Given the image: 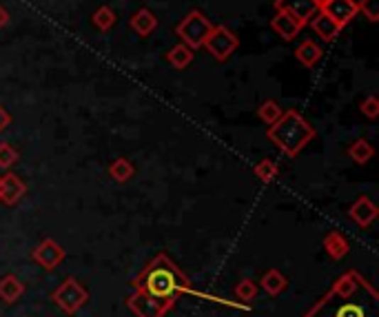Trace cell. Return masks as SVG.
Segmentation results:
<instances>
[{"mask_svg": "<svg viewBox=\"0 0 379 317\" xmlns=\"http://www.w3.org/2000/svg\"><path fill=\"white\" fill-rule=\"evenodd\" d=\"M131 286L151 297H158V300H173V302H177L180 295L195 293L189 275H185V271L180 269L167 253H158L151 262L133 277Z\"/></svg>", "mask_w": 379, "mask_h": 317, "instance_id": "obj_2", "label": "cell"}, {"mask_svg": "<svg viewBox=\"0 0 379 317\" xmlns=\"http://www.w3.org/2000/svg\"><path fill=\"white\" fill-rule=\"evenodd\" d=\"M18 158H21V154H18V149L9 142H0V169H9V166H13L18 162Z\"/></svg>", "mask_w": 379, "mask_h": 317, "instance_id": "obj_27", "label": "cell"}, {"mask_svg": "<svg viewBox=\"0 0 379 317\" xmlns=\"http://www.w3.org/2000/svg\"><path fill=\"white\" fill-rule=\"evenodd\" d=\"M27 195V184L21 180V176H16L11 171L0 176V204L5 207H13Z\"/></svg>", "mask_w": 379, "mask_h": 317, "instance_id": "obj_10", "label": "cell"}, {"mask_svg": "<svg viewBox=\"0 0 379 317\" xmlns=\"http://www.w3.org/2000/svg\"><path fill=\"white\" fill-rule=\"evenodd\" d=\"M315 0H275V11H286L288 16L297 18L302 25H306L317 14Z\"/></svg>", "mask_w": 379, "mask_h": 317, "instance_id": "obj_12", "label": "cell"}, {"mask_svg": "<svg viewBox=\"0 0 379 317\" xmlns=\"http://www.w3.org/2000/svg\"><path fill=\"white\" fill-rule=\"evenodd\" d=\"M315 3H317V7H319V5H322V3H324V0H315Z\"/></svg>", "mask_w": 379, "mask_h": 317, "instance_id": "obj_32", "label": "cell"}, {"mask_svg": "<svg viewBox=\"0 0 379 317\" xmlns=\"http://www.w3.org/2000/svg\"><path fill=\"white\" fill-rule=\"evenodd\" d=\"M92 23L94 27H98L100 31H109L116 25V11L111 7H100L94 16H92Z\"/></svg>", "mask_w": 379, "mask_h": 317, "instance_id": "obj_25", "label": "cell"}, {"mask_svg": "<svg viewBox=\"0 0 379 317\" xmlns=\"http://www.w3.org/2000/svg\"><path fill=\"white\" fill-rule=\"evenodd\" d=\"M282 114H284V111H282V107H280L275 100H266V102H262L260 109H258V118H260L264 124H268V127L273 124V122H278Z\"/></svg>", "mask_w": 379, "mask_h": 317, "instance_id": "obj_24", "label": "cell"}, {"mask_svg": "<svg viewBox=\"0 0 379 317\" xmlns=\"http://www.w3.org/2000/svg\"><path fill=\"white\" fill-rule=\"evenodd\" d=\"M311 27H313V31L319 36L324 43L335 41L337 36H339V31H341V27L333 21V18H329L326 14H322L319 9H317V14L311 18Z\"/></svg>", "mask_w": 379, "mask_h": 317, "instance_id": "obj_16", "label": "cell"}, {"mask_svg": "<svg viewBox=\"0 0 379 317\" xmlns=\"http://www.w3.org/2000/svg\"><path fill=\"white\" fill-rule=\"evenodd\" d=\"M315 136H317L315 127L293 109L284 111L280 120L270 124L266 131V138L288 158H297L302 149L315 140Z\"/></svg>", "mask_w": 379, "mask_h": 317, "instance_id": "obj_3", "label": "cell"}, {"mask_svg": "<svg viewBox=\"0 0 379 317\" xmlns=\"http://www.w3.org/2000/svg\"><path fill=\"white\" fill-rule=\"evenodd\" d=\"M31 259L45 271H56L65 262V249L58 245L56 240L47 237L31 251Z\"/></svg>", "mask_w": 379, "mask_h": 317, "instance_id": "obj_8", "label": "cell"}, {"mask_svg": "<svg viewBox=\"0 0 379 317\" xmlns=\"http://www.w3.org/2000/svg\"><path fill=\"white\" fill-rule=\"evenodd\" d=\"M278 164H275V160H270V158H264V160H260L256 166H253V173H256V178H260L264 184H270L275 178H278Z\"/></svg>", "mask_w": 379, "mask_h": 317, "instance_id": "obj_23", "label": "cell"}, {"mask_svg": "<svg viewBox=\"0 0 379 317\" xmlns=\"http://www.w3.org/2000/svg\"><path fill=\"white\" fill-rule=\"evenodd\" d=\"M322 47L313 41H304L297 49H295V58L304 65V67H315L322 60Z\"/></svg>", "mask_w": 379, "mask_h": 317, "instance_id": "obj_20", "label": "cell"}, {"mask_svg": "<svg viewBox=\"0 0 379 317\" xmlns=\"http://www.w3.org/2000/svg\"><path fill=\"white\" fill-rule=\"evenodd\" d=\"M7 25H9V11L3 5H0V29L7 27Z\"/></svg>", "mask_w": 379, "mask_h": 317, "instance_id": "obj_31", "label": "cell"}, {"mask_svg": "<svg viewBox=\"0 0 379 317\" xmlns=\"http://www.w3.org/2000/svg\"><path fill=\"white\" fill-rule=\"evenodd\" d=\"M211 29H213V25H211L209 18H207L202 11L193 9V11H189V14L182 18V21L177 23L175 36H177V38L182 41L187 47H191V49L195 51V49L204 47V41H207V36L211 33Z\"/></svg>", "mask_w": 379, "mask_h": 317, "instance_id": "obj_5", "label": "cell"}, {"mask_svg": "<svg viewBox=\"0 0 379 317\" xmlns=\"http://www.w3.org/2000/svg\"><path fill=\"white\" fill-rule=\"evenodd\" d=\"M324 249H326L329 257L335 259V262H339V259H344L351 251V245H348V240L341 235L339 231H329L326 235H324Z\"/></svg>", "mask_w": 379, "mask_h": 317, "instance_id": "obj_17", "label": "cell"}, {"mask_svg": "<svg viewBox=\"0 0 379 317\" xmlns=\"http://www.w3.org/2000/svg\"><path fill=\"white\" fill-rule=\"evenodd\" d=\"M270 27H273V31L280 36L282 41H293L295 36L302 31V23L297 21V18L288 16L286 11H275L273 21H270Z\"/></svg>", "mask_w": 379, "mask_h": 317, "instance_id": "obj_13", "label": "cell"}, {"mask_svg": "<svg viewBox=\"0 0 379 317\" xmlns=\"http://www.w3.org/2000/svg\"><path fill=\"white\" fill-rule=\"evenodd\" d=\"M129 27L138 33V36H151L153 31H155V27H158V18H155V14L151 11V9H147V7H142V9H138L133 16H131V21H129Z\"/></svg>", "mask_w": 379, "mask_h": 317, "instance_id": "obj_18", "label": "cell"}, {"mask_svg": "<svg viewBox=\"0 0 379 317\" xmlns=\"http://www.w3.org/2000/svg\"><path fill=\"white\" fill-rule=\"evenodd\" d=\"M304 317H379V293L362 273L346 271Z\"/></svg>", "mask_w": 379, "mask_h": 317, "instance_id": "obj_1", "label": "cell"}, {"mask_svg": "<svg viewBox=\"0 0 379 317\" xmlns=\"http://www.w3.org/2000/svg\"><path fill=\"white\" fill-rule=\"evenodd\" d=\"M51 302L56 304L62 313L76 315L78 311H82V308L87 306V302H89V291H87V286L80 282L78 277L69 275V277L62 279L60 286L53 289Z\"/></svg>", "mask_w": 379, "mask_h": 317, "instance_id": "obj_4", "label": "cell"}, {"mask_svg": "<svg viewBox=\"0 0 379 317\" xmlns=\"http://www.w3.org/2000/svg\"><path fill=\"white\" fill-rule=\"evenodd\" d=\"M258 286H260L266 295L278 297V295H282V293L288 289V279L284 277L282 271H278V269H268V271L262 273Z\"/></svg>", "mask_w": 379, "mask_h": 317, "instance_id": "obj_15", "label": "cell"}, {"mask_svg": "<svg viewBox=\"0 0 379 317\" xmlns=\"http://www.w3.org/2000/svg\"><path fill=\"white\" fill-rule=\"evenodd\" d=\"M373 156H375V149H373V144H370L368 140H364V138L355 140V142L348 146V158H351L355 164H366Z\"/></svg>", "mask_w": 379, "mask_h": 317, "instance_id": "obj_22", "label": "cell"}, {"mask_svg": "<svg viewBox=\"0 0 379 317\" xmlns=\"http://www.w3.org/2000/svg\"><path fill=\"white\" fill-rule=\"evenodd\" d=\"M258 293H260L258 282H253V279H248V277L240 279V282L236 284V297L240 302H253L258 297Z\"/></svg>", "mask_w": 379, "mask_h": 317, "instance_id": "obj_26", "label": "cell"}, {"mask_svg": "<svg viewBox=\"0 0 379 317\" xmlns=\"http://www.w3.org/2000/svg\"><path fill=\"white\" fill-rule=\"evenodd\" d=\"M319 11L326 14L329 18H333L341 29H344L359 14L355 0H324V3L319 5Z\"/></svg>", "mask_w": 379, "mask_h": 317, "instance_id": "obj_9", "label": "cell"}, {"mask_svg": "<svg viewBox=\"0 0 379 317\" xmlns=\"http://www.w3.org/2000/svg\"><path fill=\"white\" fill-rule=\"evenodd\" d=\"M357 11H362L370 23L379 21V0H362L357 3Z\"/></svg>", "mask_w": 379, "mask_h": 317, "instance_id": "obj_28", "label": "cell"}, {"mask_svg": "<svg viewBox=\"0 0 379 317\" xmlns=\"http://www.w3.org/2000/svg\"><path fill=\"white\" fill-rule=\"evenodd\" d=\"M238 47H240V38H238V36L233 33L229 27H224V25L213 27L211 33L207 36V41H204V49H207L218 63L229 60L231 55L238 51Z\"/></svg>", "mask_w": 379, "mask_h": 317, "instance_id": "obj_7", "label": "cell"}, {"mask_svg": "<svg viewBox=\"0 0 379 317\" xmlns=\"http://www.w3.org/2000/svg\"><path fill=\"white\" fill-rule=\"evenodd\" d=\"M23 293H25V284L18 275L7 273L0 277V300L5 304H16L23 297Z\"/></svg>", "mask_w": 379, "mask_h": 317, "instance_id": "obj_14", "label": "cell"}, {"mask_svg": "<svg viewBox=\"0 0 379 317\" xmlns=\"http://www.w3.org/2000/svg\"><path fill=\"white\" fill-rule=\"evenodd\" d=\"M377 215H379L377 204H375L370 198H366V195L357 198V200L351 204V207H348V217H351V222H355V225L362 227V229H368L373 222L377 220Z\"/></svg>", "mask_w": 379, "mask_h": 317, "instance_id": "obj_11", "label": "cell"}, {"mask_svg": "<svg viewBox=\"0 0 379 317\" xmlns=\"http://www.w3.org/2000/svg\"><path fill=\"white\" fill-rule=\"evenodd\" d=\"M126 308H129L136 317H167L175 302L173 300H158V297H151L142 291H136L126 295Z\"/></svg>", "mask_w": 379, "mask_h": 317, "instance_id": "obj_6", "label": "cell"}, {"mask_svg": "<svg viewBox=\"0 0 379 317\" xmlns=\"http://www.w3.org/2000/svg\"><path fill=\"white\" fill-rule=\"evenodd\" d=\"M359 111H362L366 118L375 120L379 116V100L375 96H368L366 100H362V104H359Z\"/></svg>", "mask_w": 379, "mask_h": 317, "instance_id": "obj_29", "label": "cell"}, {"mask_svg": "<svg viewBox=\"0 0 379 317\" xmlns=\"http://www.w3.org/2000/svg\"><path fill=\"white\" fill-rule=\"evenodd\" d=\"M106 173H109V178L118 184H124V182H129L133 176H136V166L131 160H126V158H116L111 164H109V169H106Z\"/></svg>", "mask_w": 379, "mask_h": 317, "instance_id": "obj_19", "label": "cell"}, {"mask_svg": "<svg viewBox=\"0 0 379 317\" xmlns=\"http://www.w3.org/2000/svg\"><path fill=\"white\" fill-rule=\"evenodd\" d=\"M11 114H9V111L3 107V104H0V134H3V131H7V129H9V124H11Z\"/></svg>", "mask_w": 379, "mask_h": 317, "instance_id": "obj_30", "label": "cell"}, {"mask_svg": "<svg viewBox=\"0 0 379 317\" xmlns=\"http://www.w3.org/2000/svg\"><path fill=\"white\" fill-rule=\"evenodd\" d=\"M193 49L191 47H187L185 43H180V45H175V47H171L169 49V53H167V60L171 63V67H175V69H187L191 63H193Z\"/></svg>", "mask_w": 379, "mask_h": 317, "instance_id": "obj_21", "label": "cell"}]
</instances>
